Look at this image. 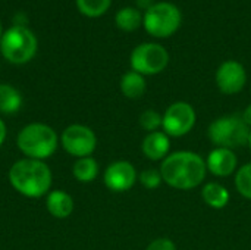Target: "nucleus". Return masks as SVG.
Here are the masks:
<instances>
[{
	"label": "nucleus",
	"instance_id": "4be33fe9",
	"mask_svg": "<svg viewBox=\"0 0 251 250\" xmlns=\"http://www.w3.org/2000/svg\"><path fill=\"white\" fill-rule=\"evenodd\" d=\"M162 121H163V115L159 113L157 111L154 109H147L144 111L141 115H140V127L149 133H154V131H159V128L162 127Z\"/></svg>",
	"mask_w": 251,
	"mask_h": 250
},
{
	"label": "nucleus",
	"instance_id": "6ab92c4d",
	"mask_svg": "<svg viewBox=\"0 0 251 250\" xmlns=\"http://www.w3.org/2000/svg\"><path fill=\"white\" fill-rule=\"evenodd\" d=\"M72 174L79 183H91L99 175V164L94 158H79L72 167Z\"/></svg>",
	"mask_w": 251,
	"mask_h": 250
},
{
	"label": "nucleus",
	"instance_id": "f8f14e48",
	"mask_svg": "<svg viewBox=\"0 0 251 250\" xmlns=\"http://www.w3.org/2000/svg\"><path fill=\"white\" fill-rule=\"evenodd\" d=\"M206 167L215 177H229L238 168V158L231 149L215 147L206 158Z\"/></svg>",
	"mask_w": 251,
	"mask_h": 250
},
{
	"label": "nucleus",
	"instance_id": "1a4fd4ad",
	"mask_svg": "<svg viewBox=\"0 0 251 250\" xmlns=\"http://www.w3.org/2000/svg\"><path fill=\"white\" fill-rule=\"evenodd\" d=\"M60 143L63 149L74 158L91 156L97 147V137L94 131L81 124H72L66 127L60 136Z\"/></svg>",
	"mask_w": 251,
	"mask_h": 250
},
{
	"label": "nucleus",
	"instance_id": "ddd939ff",
	"mask_svg": "<svg viewBox=\"0 0 251 250\" xmlns=\"http://www.w3.org/2000/svg\"><path fill=\"white\" fill-rule=\"evenodd\" d=\"M141 152L147 159L153 162L163 161L165 158H168L171 152V137L163 131L149 133L143 139Z\"/></svg>",
	"mask_w": 251,
	"mask_h": 250
},
{
	"label": "nucleus",
	"instance_id": "0eeeda50",
	"mask_svg": "<svg viewBox=\"0 0 251 250\" xmlns=\"http://www.w3.org/2000/svg\"><path fill=\"white\" fill-rule=\"evenodd\" d=\"M169 52L159 43H141L129 56L131 69L147 77L163 72L169 65Z\"/></svg>",
	"mask_w": 251,
	"mask_h": 250
},
{
	"label": "nucleus",
	"instance_id": "2eb2a0df",
	"mask_svg": "<svg viewBox=\"0 0 251 250\" xmlns=\"http://www.w3.org/2000/svg\"><path fill=\"white\" fill-rule=\"evenodd\" d=\"M201 199L207 206L213 209H224L229 203L231 194L225 186L210 181L201 187Z\"/></svg>",
	"mask_w": 251,
	"mask_h": 250
},
{
	"label": "nucleus",
	"instance_id": "bb28decb",
	"mask_svg": "<svg viewBox=\"0 0 251 250\" xmlns=\"http://www.w3.org/2000/svg\"><path fill=\"white\" fill-rule=\"evenodd\" d=\"M241 118H243V121L249 125V128L251 130V103L243 111V113H241Z\"/></svg>",
	"mask_w": 251,
	"mask_h": 250
},
{
	"label": "nucleus",
	"instance_id": "7ed1b4c3",
	"mask_svg": "<svg viewBox=\"0 0 251 250\" xmlns=\"http://www.w3.org/2000/svg\"><path fill=\"white\" fill-rule=\"evenodd\" d=\"M59 139L56 131L41 122L28 124L16 137L18 149L29 159L44 161L57 150Z\"/></svg>",
	"mask_w": 251,
	"mask_h": 250
},
{
	"label": "nucleus",
	"instance_id": "6e6552de",
	"mask_svg": "<svg viewBox=\"0 0 251 250\" xmlns=\"http://www.w3.org/2000/svg\"><path fill=\"white\" fill-rule=\"evenodd\" d=\"M197 122L196 109L187 102H175L169 105L163 113L162 128L169 137H184L190 134Z\"/></svg>",
	"mask_w": 251,
	"mask_h": 250
},
{
	"label": "nucleus",
	"instance_id": "a878e982",
	"mask_svg": "<svg viewBox=\"0 0 251 250\" xmlns=\"http://www.w3.org/2000/svg\"><path fill=\"white\" fill-rule=\"evenodd\" d=\"M26 24H28V19H26V15H25V13H18V15H15V18H13V25H16V27H26Z\"/></svg>",
	"mask_w": 251,
	"mask_h": 250
},
{
	"label": "nucleus",
	"instance_id": "393cba45",
	"mask_svg": "<svg viewBox=\"0 0 251 250\" xmlns=\"http://www.w3.org/2000/svg\"><path fill=\"white\" fill-rule=\"evenodd\" d=\"M156 3V0H135V7L140 10V12H146L149 10L153 4Z\"/></svg>",
	"mask_w": 251,
	"mask_h": 250
},
{
	"label": "nucleus",
	"instance_id": "5701e85b",
	"mask_svg": "<svg viewBox=\"0 0 251 250\" xmlns=\"http://www.w3.org/2000/svg\"><path fill=\"white\" fill-rule=\"evenodd\" d=\"M138 181H140L141 186L146 187L147 190H154V189L160 187V184L163 183L160 171H159V169H154V168H150V169L143 171V172L138 175Z\"/></svg>",
	"mask_w": 251,
	"mask_h": 250
},
{
	"label": "nucleus",
	"instance_id": "4468645a",
	"mask_svg": "<svg viewBox=\"0 0 251 250\" xmlns=\"http://www.w3.org/2000/svg\"><path fill=\"white\" fill-rule=\"evenodd\" d=\"M46 208L51 217L63 220L68 218L74 211V199L63 190H53L49 192L46 197Z\"/></svg>",
	"mask_w": 251,
	"mask_h": 250
},
{
	"label": "nucleus",
	"instance_id": "f257e3e1",
	"mask_svg": "<svg viewBox=\"0 0 251 250\" xmlns=\"http://www.w3.org/2000/svg\"><path fill=\"white\" fill-rule=\"evenodd\" d=\"M162 180L176 190H193L204 183L207 167L206 161L196 152L179 150L169 153L159 168Z\"/></svg>",
	"mask_w": 251,
	"mask_h": 250
},
{
	"label": "nucleus",
	"instance_id": "20e7f679",
	"mask_svg": "<svg viewBox=\"0 0 251 250\" xmlns=\"http://www.w3.org/2000/svg\"><path fill=\"white\" fill-rule=\"evenodd\" d=\"M38 41L28 27L12 25L3 32L0 40V52L3 57L13 65L28 63L37 53Z\"/></svg>",
	"mask_w": 251,
	"mask_h": 250
},
{
	"label": "nucleus",
	"instance_id": "cd10ccee",
	"mask_svg": "<svg viewBox=\"0 0 251 250\" xmlns=\"http://www.w3.org/2000/svg\"><path fill=\"white\" fill-rule=\"evenodd\" d=\"M6 134H7V131H6V124L0 119V147H1V144L4 143V140H6Z\"/></svg>",
	"mask_w": 251,
	"mask_h": 250
},
{
	"label": "nucleus",
	"instance_id": "423d86ee",
	"mask_svg": "<svg viewBox=\"0 0 251 250\" xmlns=\"http://www.w3.org/2000/svg\"><path fill=\"white\" fill-rule=\"evenodd\" d=\"M250 134L249 125L243 121L241 115H225L215 119L207 128V137L215 147L237 149L247 144Z\"/></svg>",
	"mask_w": 251,
	"mask_h": 250
},
{
	"label": "nucleus",
	"instance_id": "9d476101",
	"mask_svg": "<svg viewBox=\"0 0 251 250\" xmlns=\"http://www.w3.org/2000/svg\"><path fill=\"white\" fill-rule=\"evenodd\" d=\"M215 81L221 93L232 96L243 91L247 84V72L241 62L229 59L219 65L216 69Z\"/></svg>",
	"mask_w": 251,
	"mask_h": 250
},
{
	"label": "nucleus",
	"instance_id": "a211bd4d",
	"mask_svg": "<svg viewBox=\"0 0 251 250\" xmlns=\"http://www.w3.org/2000/svg\"><path fill=\"white\" fill-rule=\"evenodd\" d=\"M22 96L10 84H0V113L12 115L21 109Z\"/></svg>",
	"mask_w": 251,
	"mask_h": 250
},
{
	"label": "nucleus",
	"instance_id": "412c9836",
	"mask_svg": "<svg viewBox=\"0 0 251 250\" xmlns=\"http://www.w3.org/2000/svg\"><path fill=\"white\" fill-rule=\"evenodd\" d=\"M234 184L237 192L251 200V162L240 167L235 172V178H234Z\"/></svg>",
	"mask_w": 251,
	"mask_h": 250
},
{
	"label": "nucleus",
	"instance_id": "f3484780",
	"mask_svg": "<svg viewBox=\"0 0 251 250\" xmlns=\"http://www.w3.org/2000/svg\"><path fill=\"white\" fill-rule=\"evenodd\" d=\"M115 24L121 31L132 32L143 27V12L134 6H125L115 15Z\"/></svg>",
	"mask_w": 251,
	"mask_h": 250
},
{
	"label": "nucleus",
	"instance_id": "c756f323",
	"mask_svg": "<svg viewBox=\"0 0 251 250\" xmlns=\"http://www.w3.org/2000/svg\"><path fill=\"white\" fill-rule=\"evenodd\" d=\"M247 146L250 147V150H251V130H250V134H249V140H247Z\"/></svg>",
	"mask_w": 251,
	"mask_h": 250
},
{
	"label": "nucleus",
	"instance_id": "dca6fc26",
	"mask_svg": "<svg viewBox=\"0 0 251 250\" xmlns=\"http://www.w3.org/2000/svg\"><path fill=\"white\" fill-rule=\"evenodd\" d=\"M121 91L125 97L128 99H140L144 96L146 90H147V83H146V77L135 72V71H128L122 75L121 78Z\"/></svg>",
	"mask_w": 251,
	"mask_h": 250
},
{
	"label": "nucleus",
	"instance_id": "c85d7f7f",
	"mask_svg": "<svg viewBox=\"0 0 251 250\" xmlns=\"http://www.w3.org/2000/svg\"><path fill=\"white\" fill-rule=\"evenodd\" d=\"M3 32H4V29H3V25H1V21H0V40H1V37H3Z\"/></svg>",
	"mask_w": 251,
	"mask_h": 250
},
{
	"label": "nucleus",
	"instance_id": "9b49d317",
	"mask_svg": "<svg viewBox=\"0 0 251 250\" xmlns=\"http://www.w3.org/2000/svg\"><path fill=\"white\" fill-rule=\"evenodd\" d=\"M138 180V174L135 167L128 161H116L112 162L103 175L104 186L115 193H124L131 190Z\"/></svg>",
	"mask_w": 251,
	"mask_h": 250
},
{
	"label": "nucleus",
	"instance_id": "f03ea898",
	"mask_svg": "<svg viewBox=\"0 0 251 250\" xmlns=\"http://www.w3.org/2000/svg\"><path fill=\"white\" fill-rule=\"evenodd\" d=\"M10 186L22 196L38 199L49 194L53 175L47 164L37 159L16 161L9 169Z\"/></svg>",
	"mask_w": 251,
	"mask_h": 250
},
{
	"label": "nucleus",
	"instance_id": "aec40b11",
	"mask_svg": "<svg viewBox=\"0 0 251 250\" xmlns=\"http://www.w3.org/2000/svg\"><path fill=\"white\" fill-rule=\"evenodd\" d=\"M76 9L87 18H99L104 15L110 4L112 0H75Z\"/></svg>",
	"mask_w": 251,
	"mask_h": 250
},
{
	"label": "nucleus",
	"instance_id": "39448f33",
	"mask_svg": "<svg viewBox=\"0 0 251 250\" xmlns=\"http://www.w3.org/2000/svg\"><path fill=\"white\" fill-rule=\"evenodd\" d=\"M182 24L181 9L172 1H156L143 13V27L154 38L172 37Z\"/></svg>",
	"mask_w": 251,
	"mask_h": 250
},
{
	"label": "nucleus",
	"instance_id": "b1692460",
	"mask_svg": "<svg viewBox=\"0 0 251 250\" xmlns=\"http://www.w3.org/2000/svg\"><path fill=\"white\" fill-rule=\"evenodd\" d=\"M146 250H176V246L168 237H157L153 242H150Z\"/></svg>",
	"mask_w": 251,
	"mask_h": 250
}]
</instances>
